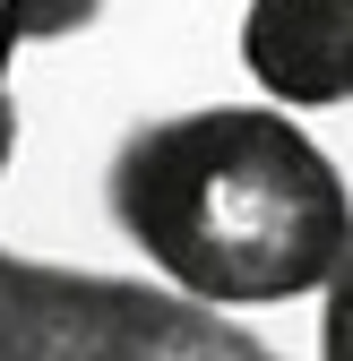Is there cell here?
<instances>
[{
	"instance_id": "cell-1",
	"label": "cell",
	"mask_w": 353,
	"mask_h": 361,
	"mask_svg": "<svg viewBox=\"0 0 353 361\" xmlns=\"http://www.w3.org/2000/svg\"><path fill=\"white\" fill-rule=\"evenodd\" d=\"M104 207L172 293L225 319L328 293L353 250V180L276 104L138 121L104 164Z\"/></svg>"
},
{
	"instance_id": "cell-2",
	"label": "cell",
	"mask_w": 353,
	"mask_h": 361,
	"mask_svg": "<svg viewBox=\"0 0 353 361\" xmlns=\"http://www.w3.org/2000/svg\"><path fill=\"white\" fill-rule=\"evenodd\" d=\"M0 361H285L172 284L86 276L0 250Z\"/></svg>"
},
{
	"instance_id": "cell-3",
	"label": "cell",
	"mask_w": 353,
	"mask_h": 361,
	"mask_svg": "<svg viewBox=\"0 0 353 361\" xmlns=\"http://www.w3.org/2000/svg\"><path fill=\"white\" fill-rule=\"evenodd\" d=\"M241 78L276 112H345L353 104V0H250L241 9Z\"/></svg>"
},
{
	"instance_id": "cell-4",
	"label": "cell",
	"mask_w": 353,
	"mask_h": 361,
	"mask_svg": "<svg viewBox=\"0 0 353 361\" xmlns=\"http://www.w3.org/2000/svg\"><path fill=\"white\" fill-rule=\"evenodd\" d=\"M319 361H353V250L319 293Z\"/></svg>"
}]
</instances>
